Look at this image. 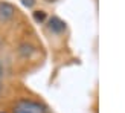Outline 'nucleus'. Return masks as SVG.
Returning a JSON list of instances; mask_svg holds the SVG:
<instances>
[{
	"instance_id": "obj_1",
	"label": "nucleus",
	"mask_w": 125,
	"mask_h": 113,
	"mask_svg": "<svg viewBox=\"0 0 125 113\" xmlns=\"http://www.w3.org/2000/svg\"><path fill=\"white\" fill-rule=\"evenodd\" d=\"M12 113H49L47 109L38 101L34 99H20L18 102H15Z\"/></svg>"
},
{
	"instance_id": "obj_2",
	"label": "nucleus",
	"mask_w": 125,
	"mask_h": 113,
	"mask_svg": "<svg viewBox=\"0 0 125 113\" xmlns=\"http://www.w3.org/2000/svg\"><path fill=\"white\" fill-rule=\"evenodd\" d=\"M15 14V9L11 3H6V2H0V18L3 20H11Z\"/></svg>"
},
{
	"instance_id": "obj_3",
	"label": "nucleus",
	"mask_w": 125,
	"mask_h": 113,
	"mask_svg": "<svg viewBox=\"0 0 125 113\" xmlns=\"http://www.w3.org/2000/svg\"><path fill=\"white\" fill-rule=\"evenodd\" d=\"M49 28H51V31H53V32H62V31L66 29V23L58 17H52L51 22H49Z\"/></svg>"
},
{
	"instance_id": "obj_4",
	"label": "nucleus",
	"mask_w": 125,
	"mask_h": 113,
	"mask_svg": "<svg viewBox=\"0 0 125 113\" xmlns=\"http://www.w3.org/2000/svg\"><path fill=\"white\" fill-rule=\"evenodd\" d=\"M34 20H35L37 23L44 22V20H46V12H44V11H35V12H34Z\"/></svg>"
},
{
	"instance_id": "obj_5",
	"label": "nucleus",
	"mask_w": 125,
	"mask_h": 113,
	"mask_svg": "<svg viewBox=\"0 0 125 113\" xmlns=\"http://www.w3.org/2000/svg\"><path fill=\"white\" fill-rule=\"evenodd\" d=\"M21 3L26 6V8H32L35 5V0H21Z\"/></svg>"
},
{
	"instance_id": "obj_6",
	"label": "nucleus",
	"mask_w": 125,
	"mask_h": 113,
	"mask_svg": "<svg viewBox=\"0 0 125 113\" xmlns=\"http://www.w3.org/2000/svg\"><path fill=\"white\" fill-rule=\"evenodd\" d=\"M2 78H3V69H2V63H0V93H2Z\"/></svg>"
},
{
	"instance_id": "obj_7",
	"label": "nucleus",
	"mask_w": 125,
	"mask_h": 113,
	"mask_svg": "<svg viewBox=\"0 0 125 113\" xmlns=\"http://www.w3.org/2000/svg\"><path fill=\"white\" fill-rule=\"evenodd\" d=\"M46 2H55V0H46Z\"/></svg>"
}]
</instances>
